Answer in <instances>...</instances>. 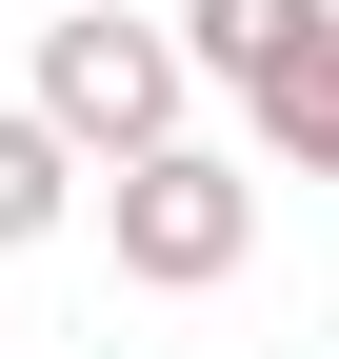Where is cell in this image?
Here are the masks:
<instances>
[{
  "label": "cell",
  "mask_w": 339,
  "mask_h": 359,
  "mask_svg": "<svg viewBox=\"0 0 339 359\" xmlns=\"http://www.w3.org/2000/svg\"><path fill=\"white\" fill-rule=\"evenodd\" d=\"M180 100H200L180 20H120V0L40 20V120H60V160H140V140H180Z\"/></svg>",
  "instance_id": "obj_1"
},
{
  "label": "cell",
  "mask_w": 339,
  "mask_h": 359,
  "mask_svg": "<svg viewBox=\"0 0 339 359\" xmlns=\"http://www.w3.org/2000/svg\"><path fill=\"white\" fill-rule=\"evenodd\" d=\"M100 219H120V280H140V299H200V280H240V240H260V160H220V140H140Z\"/></svg>",
  "instance_id": "obj_2"
},
{
  "label": "cell",
  "mask_w": 339,
  "mask_h": 359,
  "mask_svg": "<svg viewBox=\"0 0 339 359\" xmlns=\"http://www.w3.org/2000/svg\"><path fill=\"white\" fill-rule=\"evenodd\" d=\"M319 40H339V0H180V60L220 80V100H279Z\"/></svg>",
  "instance_id": "obj_3"
},
{
  "label": "cell",
  "mask_w": 339,
  "mask_h": 359,
  "mask_svg": "<svg viewBox=\"0 0 339 359\" xmlns=\"http://www.w3.org/2000/svg\"><path fill=\"white\" fill-rule=\"evenodd\" d=\"M60 219H80V160H60V120H40V100H0V259H20V240H60Z\"/></svg>",
  "instance_id": "obj_4"
},
{
  "label": "cell",
  "mask_w": 339,
  "mask_h": 359,
  "mask_svg": "<svg viewBox=\"0 0 339 359\" xmlns=\"http://www.w3.org/2000/svg\"><path fill=\"white\" fill-rule=\"evenodd\" d=\"M240 120L279 140V180H339V40H319L300 80H279V100H240Z\"/></svg>",
  "instance_id": "obj_5"
}]
</instances>
